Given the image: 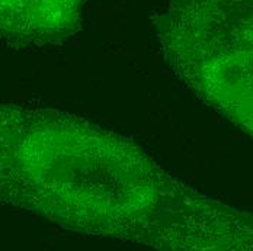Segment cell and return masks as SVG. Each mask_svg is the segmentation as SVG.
<instances>
[{
    "mask_svg": "<svg viewBox=\"0 0 253 251\" xmlns=\"http://www.w3.org/2000/svg\"><path fill=\"white\" fill-rule=\"evenodd\" d=\"M0 202L159 250H252V216L189 187L132 140L54 109L0 106Z\"/></svg>",
    "mask_w": 253,
    "mask_h": 251,
    "instance_id": "6da1fadb",
    "label": "cell"
},
{
    "mask_svg": "<svg viewBox=\"0 0 253 251\" xmlns=\"http://www.w3.org/2000/svg\"><path fill=\"white\" fill-rule=\"evenodd\" d=\"M252 13V0H170L154 19L177 77L251 137Z\"/></svg>",
    "mask_w": 253,
    "mask_h": 251,
    "instance_id": "7a4b0ae2",
    "label": "cell"
},
{
    "mask_svg": "<svg viewBox=\"0 0 253 251\" xmlns=\"http://www.w3.org/2000/svg\"><path fill=\"white\" fill-rule=\"evenodd\" d=\"M84 0H0V39L21 47L60 44L82 25Z\"/></svg>",
    "mask_w": 253,
    "mask_h": 251,
    "instance_id": "3957f363",
    "label": "cell"
}]
</instances>
